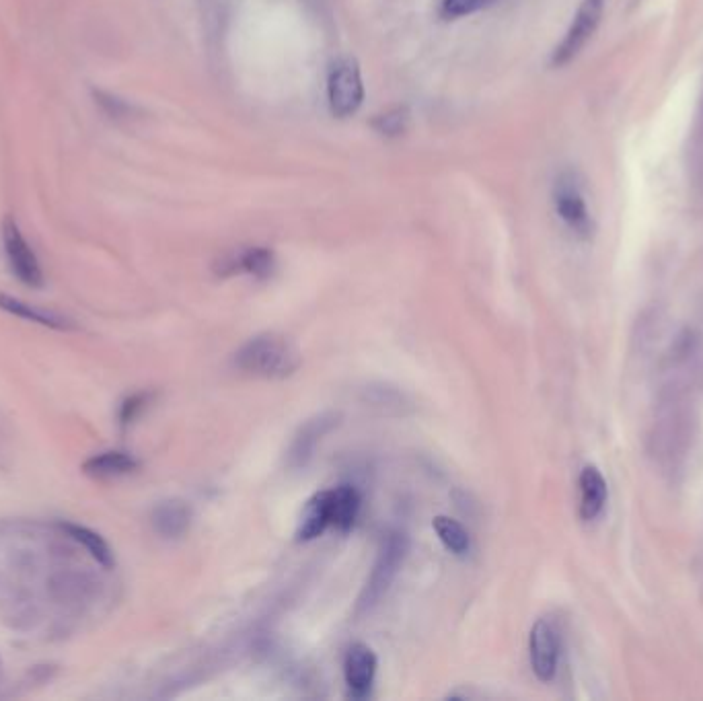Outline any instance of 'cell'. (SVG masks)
<instances>
[{"mask_svg":"<svg viewBox=\"0 0 703 701\" xmlns=\"http://www.w3.org/2000/svg\"><path fill=\"white\" fill-rule=\"evenodd\" d=\"M529 652H531V667L539 681H551L558 673V660H560V636L555 632V627L547 619H539L529 638Z\"/></svg>","mask_w":703,"mask_h":701,"instance_id":"obj_8","label":"cell"},{"mask_svg":"<svg viewBox=\"0 0 703 701\" xmlns=\"http://www.w3.org/2000/svg\"><path fill=\"white\" fill-rule=\"evenodd\" d=\"M377 673V656L364 644L350 646L344 660V677L352 697H366Z\"/></svg>","mask_w":703,"mask_h":701,"instance_id":"obj_10","label":"cell"},{"mask_svg":"<svg viewBox=\"0 0 703 701\" xmlns=\"http://www.w3.org/2000/svg\"><path fill=\"white\" fill-rule=\"evenodd\" d=\"M407 124H410L407 107H393L373 120V128L383 136H399L407 130Z\"/></svg>","mask_w":703,"mask_h":701,"instance_id":"obj_20","label":"cell"},{"mask_svg":"<svg viewBox=\"0 0 703 701\" xmlns=\"http://www.w3.org/2000/svg\"><path fill=\"white\" fill-rule=\"evenodd\" d=\"M138 469V461L124 451H107L93 455L83 463V471L89 477L109 479V477H122Z\"/></svg>","mask_w":703,"mask_h":701,"instance_id":"obj_14","label":"cell"},{"mask_svg":"<svg viewBox=\"0 0 703 701\" xmlns=\"http://www.w3.org/2000/svg\"><path fill=\"white\" fill-rule=\"evenodd\" d=\"M237 366L253 377L286 379L301 366V354L288 338L262 334L237 352Z\"/></svg>","mask_w":703,"mask_h":701,"instance_id":"obj_2","label":"cell"},{"mask_svg":"<svg viewBox=\"0 0 703 701\" xmlns=\"http://www.w3.org/2000/svg\"><path fill=\"white\" fill-rule=\"evenodd\" d=\"M225 272H247L257 278H268L274 270V253L266 247H253L237 257H231L227 266L222 268Z\"/></svg>","mask_w":703,"mask_h":701,"instance_id":"obj_16","label":"cell"},{"mask_svg":"<svg viewBox=\"0 0 703 701\" xmlns=\"http://www.w3.org/2000/svg\"><path fill=\"white\" fill-rule=\"evenodd\" d=\"M192 508L183 500L161 502L153 510V527L165 539H179L190 529Z\"/></svg>","mask_w":703,"mask_h":701,"instance_id":"obj_12","label":"cell"},{"mask_svg":"<svg viewBox=\"0 0 703 701\" xmlns=\"http://www.w3.org/2000/svg\"><path fill=\"white\" fill-rule=\"evenodd\" d=\"M609 498L607 482L597 467H584L580 473V516L584 521H595L603 512Z\"/></svg>","mask_w":703,"mask_h":701,"instance_id":"obj_11","label":"cell"},{"mask_svg":"<svg viewBox=\"0 0 703 701\" xmlns=\"http://www.w3.org/2000/svg\"><path fill=\"white\" fill-rule=\"evenodd\" d=\"M338 424H340V414H336V412H323V414L309 418L299 428V432L294 434V438L290 442L288 453H286L288 467H292V469L305 467L311 461V457H313L319 442L323 440V436L329 434Z\"/></svg>","mask_w":703,"mask_h":701,"instance_id":"obj_7","label":"cell"},{"mask_svg":"<svg viewBox=\"0 0 703 701\" xmlns=\"http://www.w3.org/2000/svg\"><path fill=\"white\" fill-rule=\"evenodd\" d=\"M3 245L13 274L29 288H42L44 274L40 262L13 218L3 220Z\"/></svg>","mask_w":703,"mask_h":701,"instance_id":"obj_5","label":"cell"},{"mask_svg":"<svg viewBox=\"0 0 703 701\" xmlns=\"http://www.w3.org/2000/svg\"><path fill=\"white\" fill-rule=\"evenodd\" d=\"M0 311H5V313H11L19 319H25V321H31V323H37V325H44V327H50V329H72V321H68L66 317L58 315V313H52V311H44L40 307H33V305H27L15 297H9V294H0Z\"/></svg>","mask_w":703,"mask_h":701,"instance_id":"obj_15","label":"cell"},{"mask_svg":"<svg viewBox=\"0 0 703 701\" xmlns=\"http://www.w3.org/2000/svg\"><path fill=\"white\" fill-rule=\"evenodd\" d=\"M492 3H496V0H444L442 13L447 17H465L490 7Z\"/></svg>","mask_w":703,"mask_h":701,"instance_id":"obj_21","label":"cell"},{"mask_svg":"<svg viewBox=\"0 0 703 701\" xmlns=\"http://www.w3.org/2000/svg\"><path fill=\"white\" fill-rule=\"evenodd\" d=\"M432 525L444 547L453 551L455 556H465L471 547V539H469V533L463 529V525L449 519V516H436Z\"/></svg>","mask_w":703,"mask_h":701,"instance_id":"obj_19","label":"cell"},{"mask_svg":"<svg viewBox=\"0 0 703 701\" xmlns=\"http://www.w3.org/2000/svg\"><path fill=\"white\" fill-rule=\"evenodd\" d=\"M407 547H410V543H407V537L401 531L387 533V537L381 543L373 572H370L366 586L360 595V601H358L360 611H370L383 599V595L393 584L399 568L403 566Z\"/></svg>","mask_w":703,"mask_h":701,"instance_id":"obj_3","label":"cell"},{"mask_svg":"<svg viewBox=\"0 0 703 701\" xmlns=\"http://www.w3.org/2000/svg\"><path fill=\"white\" fill-rule=\"evenodd\" d=\"M553 202H555V210H558V214L572 231L584 237L592 233V218L588 214L586 202L570 177H562L558 183H555Z\"/></svg>","mask_w":703,"mask_h":701,"instance_id":"obj_9","label":"cell"},{"mask_svg":"<svg viewBox=\"0 0 703 701\" xmlns=\"http://www.w3.org/2000/svg\"><path fill=\"white\" fill-rule=\"evenodd\" d=\"M331 525V492L315 494L303 508L296 537L299 541H311L319 537Z\"/></svg>","mask_w":703,"mask_h":701,"instance_id":"obj_13","label":"cell"},{"mask_svg":"<svg viewBox=\"0 0 703 701\" xmlns=\"http://www.w3.org/2000/svg\"><path fill=\"white\" fill-rule=\"evenodd\" d=\"M0 675H3V662H0Z\"/></svg>","mask_w":703,"mask_h":701,"instance_id":"obj_24","label":"cell"},{"mask_svg":"<svg viewBox=\"0 0 703 701\" xmlns=\"http://www.w3.org/2000/svg\"><path fill=\"white\" fill-rule=\"evenodd\" d=\"M62 529L68 533L70 539L81 543L97 564H101L103 568L114 566V551H111V547L99 533L81 525H62Z\"/></svg>","mask_w":703,"mask_h":701,"instance_id":"obj_18","label":"cell"},{"mask_svg":"<svg viewBox=\"0 0 703 701\" xmlns=\"http://www.w3.org/2000/svg\"><path fill=\"white\" fill-rule=\"evenodd\" d=\"M148 395L140 393V395H132L130 399H126L122 403V410H120V424L122 426H128L134 422V418L140 414V410L144 408V403H146Z\"/></svg>","mask_w":703,"mask_h":701,"instance_id":"obj_23","label":"cell"},{"mask_svg":"<svg viewBox=\"0 0 703 701\" xmlns=\"http://www.w3.org/2000/svg\"><path fill=\"white\" fill-rule=\"evenodd\" d=\"M693 391L675 383H660L648 432V453L660 473L675 477L685 471L697 445L699 418Z\"/></svg>","mask_w":703,"mask_h":701,"instance_id":"obj_1","label":"cell"},{"mask_svg":"<svg viewBox=\"0 0 703 701\" xmlns=\"http://www.w3.org/2000/svg\"><path fill=\"white\" fill-rule=\"evenodd\" d=\"M95 99L99 103V107L109 118H128L132 114V107L111 93H103V91H95Z\"/></svg>","mask_w":703,"mask_h":701,"instance_id":"obj_22","label":"cell"},{"mask_svg":"<svg viewBox=\"0 0 703 701\" xmlns=\"http://www.w3.org/2000/svg\"><path fill=\"white\" fill-rule=\"evenodd\" d=\"M364 97L360 68L354 60H342L331 70L329 77V103L331 112L338 118L352 116Z\"/></svg>","mask_w":703,"mask_h":701,"instance_id":"obj_6","label":"cell"},{"mask_svg":"<svg viewBox=\"0 0 703 701\" xmlns=\"http://www.w3.org/2000/svg\"><path fill=\"white\" fill-rule=\"evenodd\" d=\"M603 11H605V0H582V5L578 7V13L566 33V38L553 52V60H551L553 66H564L582 52V48L592 38V33L597 31Z\"/></svg>","mask_w":703,"mask_h":701,"instance_id":"obj_4","label":"cell"},{"mask_svg":"<svg viewBox=\"0 0 703 701\" xmlns=\"http://www.w3.org/2000/svg\"><path fill=\"white\" fill-rule=\"evenodd\" d=\"M360 510V496L352 486H340L331 490V525L340 531L352 529Z\"/></svg>","mask_w":703,"mask_h":701,"instance_id":"obj_17","label":"cell"}]
</instances>
